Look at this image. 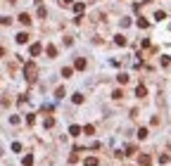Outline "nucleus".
Instances as JSON below:
<instances>
[{"mask_svg": "<svg viewBox=\"0 0 171 166\" xmlns=\"http://www.w3.org/2000/svg\"><path fill=\"white\" fill-rule=\"evenodd\" d=\"M36 74H38V69H36V64H33V62H26L24 64V76L33 83V81H36Z\"/></svg>", "mask_w": 171, "mask_h": 166, "instance_id": "f257e3e1", "label": "nucleus"}, {"mask_svg": "<svg viewBox=\"0 0 171 166\" xmlns=\"http://www.w3.org/2000/svg\"><path fill=\"white\" fill-rule=\"evenodd\" d=\"M29 52H31V57H38V55H41V52H43V45H41V43H33V45H31V50H29Z\"/></svg>", "mask_w": 171, "mask_h": 166, "instance_id": "f03ea898", "label": "nucleus"}, {"mask_svg": "<svg viewBox=\"0 0 171 166\" xmlns=\"http://www.w3.org/2000/svg\"><path fill=\"white\" fill-rule=\"evenodd\" d=\"M14 41L19 43V45H24V43L29 41V33H26V31H22V33H17V36H14Z\"/></svg>", "mask_w": 171, "mask_h": 166, "instance_id": "7ed1b4c3", "label": "nucleus"}, {"mask_svg": "<svg viewBox=\"0 0 171 166\" xmlns=\"http://www.w3.org/2000/svg\"><path fill=\"white\" fill-rule=\"evenodd\" d=\"M17 19H19L24 26H29V24H31V14H29V12H22L19 17H17Z\"/></svg>", "mask_w": 171, "mask_h": 166, "instance_id": "20e7f679", "label": "nucleus"}, {"mask_svg": "<svg viewBox=\"0 0 171 166\" xmlns=\"http://www.w3.org/2000/svg\"><path fill=\"white\" fill-rule=\"evenodd\" d=\"M83 12H86V5H83V3H74V14H76V17H81Z\"/></svg>", "mask_w": 171, "mask_h": 166, "instance_id": "39448f33", "label": "nucleus"}, {"mask_svg": "<svg viewBox=\"0 0 171 166\" xmlns=\"http://www.w3.org/2000/svg\"><path fill=\"white\" fill-rule=\"evenodd\" d=\"M69 135H71V138H78V135H81V126H76V123L69 126Z\"/></svg>", "mask_w": 171, "mask_h": 166, "instance_id": "423d86ee", "label": "nucleus"}, {"mask_svg": "<svg viewBox=\"0 0 171 166\" xmlns=\"http://www.w3.org/2000/svg\"><path fill=\"white\" fill-rule=\"evenodd\" d=\"M81 133H83V135H95V126H90V123H88V126H83V128H81Z\"/></svg>", "mask_w": 171, "mask_h": 166, "instance_id": "0eeeda50", "label": "nucleus"}, {"mask_svg": "<svg viewBox=\"0 0 171 166\" xmlns=\"http://www.w3.org/2000/svg\"><path fill=\"white\" fill-rule=\"evenodd\" d=\"M150 161H152L150 154H140V157H138V164H140V166H150Z\"/></svg>", "mask_w": 171, "mask_h": 166, "instance_id": "6e6552de", "label": "nucleus"}, {"mask_svg": "<svg viewBox=\"0 0 171 166\" xmlns=\"http://www.w3.org/2000/svg\"><path fill=\"white\" fill-rule=\"evenodd\" d=\"M97 164H100V161H97L95 157H86V159H83V166H97Z\"/></svg>", "mask_w": 171, "mask_h": 166, "instance_id": "1a4fd4ad", "label": "nucleus"}, {"mask_svg": "<svg viewBox=\"0 0 171 166\" xmlns=\"http://www.w3.org/2000/svg\"><path fill=\"white\" fill-rule=\"evenodd\" d=\"M45 52H48V57H57V48H55V45H48Z\"/></svg>", "mask_w": 171, "mask_h": 166, "instance_id": "9d476101", "label": "nucleus"}, {"mask_svg": "<svg viewBox=\"0 0 171 166\" xmlns=\"http://www.w3.org/2000/svg\"><path fill=\"white\" fill-rule=\"evenodd\" d=\"M135 95H138V97H145V95H147V88H145V85H138V88H135Z\"/></svg>", "mask_w": 171, "mask_h": 166, "instance_id": "9b49d317", "label": "nucleus"}, {"mask_svg": "<svg viewBox=\"0 0 171 166\" xmlns=\"http://www.w3.org/2000/svg\"><path fill=\"white\" fill-rule=\"evenodd\" d=\"M71 74H74L71 67H64V69H62V76H64V78H71Z\"/></svg>", "mask_w": 171, "mask_h": 166, "instance_id": "f8f14e48", "label": "nucleus"}, {"mask_svg": "<svg viewBox=\"0 0 171 166\" xmlns=\"http://www.w3.org/2000/svg\"><path fill=\"white\" fill-rule=\"evenodd\" d=\"M74 67H76V69H78V71H83V69H86V60H83V57H78V60H76V64H74Z\"/></svg>", "mask_w": 171, "mask_h": 166, "instance_id": "ddd939ff", "label": "nucleus"}, {"mask_svg": "<svg viewBox=\"0 0 171 166\" xmlns=\"http://www.w3.org/2000/svg\"><path fill=\"white\" fill-rule=\"evenodd\" d=\"M71 102H74V104H81V102H83V95H81V93H74V95H71Z\"/></svg>", "mask_w": 171, "mask_h": 166, "instance_id": "4468645a", "label": "nucleus"}, {"mask_svg": "<svg viewBox=\"0 0 171 166\" xmlns=\"http://www.w3.org/2000/svg\"><path fill=\"white\" fill-rule=\"evenodd\" d=\"M33 164V154H26L24 159H22V166H31Z\"/></svg>", "mask_w": 171, "mask_h": 166, "instance_id": "2eb2a0df", "label": "nucleus"}, {"mask_svg": "<svg viewBox=\"0 0 171 166\" xmlns=\"http://www.w3.org/2000/svg\"><path fill=\"white\" fill-rule=\"evenodd\" d=\"M116 81L121 83V85H124V83H128V74H119V76H116Z\"/></svg>", "mask_w": 171, "mask_h": 166, "instance_id": "dca6fc26", "label": "nucleus"}, {"mask_svg": "<svg viewBox=\"0 0 171 166\" xmlns=\"http://www.w3.org/2000/svg\"><path fill=\"white\" fill-rule=\"evenodd\" d=\"M155 19H157V22H162V19H166V12H162V10H157V12H155Z\"/></svg>", "mask_w": 171, "mask_h": 166, "instance_id": "f3484780", "label": "nucleus"}, {"mask_svg": "<svg viewBox=\"0 0 171 166\" xmlns=\"http://www.w3.org/2000/svg\"><path fill=\"white\" fill-rule=\"evenodd\" d=\"M43 126H45V128H53V126H55V119H53V116H48V119L43 121Z\"/></svg>", "mask_w": 171, "mask_h": 166, "instance_id": "a211bd4d", "label": "nucleus"}, {"mask_svg": "<svg viewBox=\"0 0 171 166\" xmlns=\"http://www.w3.org/2000/svg\"><path fill=\"white\" fill-rule=\"evenodd\" d=\"M114 43H116V45H121V48H124V45H126V38H124V36H116V38H114Z\"/></svg>", "mask_w": 171, "mask_h": 166, "instance_id": "6ab92c4d", "label": "nucleus"}, {"mask_svg": "<svg viewBox=\"0 0 171 166\" xmlns=\"http://www.w3.org/2000/svg\"><path fill=\"white\" fill-rule=\"evenodd\" d=\"M64 95H67V93H64V88H57V90H55V97H57V100H62Z\"/></svg>", "mask_w": 171, "mask_h": 166, "instance_id": "aec40b11", "label": "nucleus"}, {"mask_svg": "<svg viewBox=\"0 0 171 166\" xmlns=\"http://www.w3.org/2000/svg\"><path fill=\"white\" fill-rule=\"evenodd\" d=\"M138 138H140V140L147 138V128H138Z\"/></svg>", "mask_w": 171, "mask_h": 166, "instance_id": "412c9836", "label": "nucleus"}, {"mask_svg": "<svg viewBox=\"0 0 171 166\" xmlns=\"http://www.w3.org/2000/svg\"><path fill=\"white\" fill-rule=\"evenodd\" d=\"M171 64V57H169V55H162V67H169Z\"/></svg>", "mask_w": 171, "mask_h": 166, "instance_id": "4be33fe9", "label": "nucleus"}, {"mask_svg": "<svg viewBox=\"0 0 171 166\" xmlns=\"http://www.w3.org/2000/svg\"><path fill=\"white\" fill-rule=\"evenodd\" d=\"M138 26H140V29H147V26H150V22H147V19H143V17H140V19H138Z\"/></svg>", "mask_w": 171, "mask_h": 166, "instance_id": "5701e85b", "label": "nucleus"}, {"mask_svg": "<svg viewBox=\"0 0 171 166\" xmlns=\"http://www.w3.org/2000/svg\"><path fill=\"white\" fill-rule=\"evenodd\" d=\"M12 152H22V145L19 142H12Z\"/></svg>", "mask_w": 171, "mask_h": 166, "instance_id": "b1692460", "label": "nucleus"}, {"mask_svg": "<svg viewBox=\"0 0 171 166\" xmlns=\"http://www.w3.org/2000/svg\"><path fill=\"white\" fill-rule=\"evenodd\" d=\"M121 95H124L121 90H114V93H112V97H114V100H121Z\"/></svg>", "mask_w": 171, "mask_h": 166, "instance_id": "393cba45", "label": "nucleus"}, {"mask_svg": "<svg viewBox=\"0 0 171 166\" xmlns=\"http://www.w3.org/2000/svg\"><path fill=\"white\" fill-rule=\"evenodd\" d=\"M33 121H36V116H33V114H26V123H29V126H31V123H33Z\"/></svg>", "mask_w": 171, "mask_h": 166, "instance_id": "a878e982", "label": "nucleus"}, {"mask_svg": "<svg viewBox=\"0 0 171 166\" xmlns=\"http://www.w3.org/2000/svg\"><path fill=\"white\" fill-rule=\"evenodd\" d=\"M45 14H48V10H45V7L41 5V7H38V17H45Z\"/></svg>", "mask_w": 171, "mask_h": 166, "instance_id": "bb28decb", "label": "nucleus"}, {"mask_svg": "<svg viewBox=\"0 0 171 166\" xmlns=\"http://www.w3.org/2000/svg\"><path fill=\"white\" fill-rule=\"evenodd\" d=\"M71 3H74V0H60V5H62V7H64V5H71Z\"/></svg>", "mask_w": 171, "mask_h": 166, "instance_id": "cd10ccee", "label": "nucleus"}, {"mask_svg": "<svg viewBox=\"0 0 171 166\" xmlns=\"http://www.w3.org/2000/svg\"><path fill=\"white\" fill-rule=\"evenodd\" d=\"M0 57H5V48H0Z\"/></svg>", "mask_w": 171, "mask_h": 166, "instance_id": "c85d7f7f", "label": "nucleus"}]
</instances>
